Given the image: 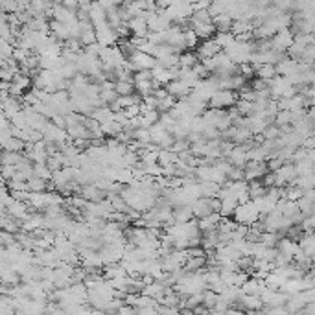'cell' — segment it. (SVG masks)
Instances as JSON below:
<instances>
[{"label": "cell", "mask_w": 315, "mask_h": 315, "mask_svg": "<svg viewBox=\"0 0 315 315\" xmlns=\"http://www.w3.org/2000/svg\"><path fill=\"white\" fill-rule=\"evenodd\" d=\"M260 288H262V280L256 276H249V280L242 286V291L247 295H260Z\"/></svg>", "instance_id": "17"}, {"label": "cell", "mask_w": 315, "mask_h": 315, "mask_svg": "<svg viewBox=\"0 0 315 315\" xmlns=\"http://www.w3.org/2000/svg\"><path fill=\"white\" fill-rule=\"evenodd\" d=\"M160 124H162V127H164L166 131H174L175 129V126H177V118L174 117V114H171V112H160Z\"/></svg>", "instance_id": "25"}, {"label": "cell", "mask_w": 315, "mask_h": 315, "mask_svg": "<svg viewBox=\"0 0 315 315\" xmlns=\"http://www.w3.org/2000/svg\"><path fill=\"white\" fill-rule=\"evenodd\" d=\"M203 267H207V256H190L188 262L184 264V271H199Z\"/></svg>", "instance_id": "18"}, {"label": "cell", "mask_w": 315, "mask_h": 315, "mask_svg": "<svg viewBox=\"0 0 315 315\" xmlns=\"http://www.w3.org/2000/svg\"><path fill=\"white\" fill-rule=\"evenodd\" d=\"M221 50L223 48L216 43V39L210 37V39H205L203 43H199V46L195 48V52H197L199 59H207V58H214V55H218Z\"/></svg>", "instance_id": "5"}, {"label": "cell", "mask_w": 315, "mask_h": 315, "mask_svg": "<svg viewBox=\"0 0 315 315\" xmlns=\"http://www.w3.org/2000/svg\"><path fill=\"white\" fill-rule=\"evenodd\" d=\"M238 100H240L238 91H231V89H219V91L209 100V107H214V109H228V107L236 105Z\"/></svg>", "instance_id": "2"}, {"label": "cell", "mask_w": 315, "mask_h": 315, "mask_svg": "<svg viewBox=\"0 0 315 315\" xmlns=\"http://www.w3.org/2000/svg\"><path fill=\"white\" fill-rule=\"evenodd\" d=\"M276 76H278V72H276V65L266 63V65H260V67H256V78L266 79L267 85H269V81H271L273 78H276Z\"/></svg>", "instance_id": "15"}, {"label": "cell", "mask_w": 315, "mask_h": 315, "mask_svg": "<svg viewBox=\"0 0 315 315\" xmlns=\"http://www.w3.org/2000/svg\"><path fill=\"white\" fill-rule=\"evenodd\" d=\"M184 44H186V50H194L199 46V35L195 34L194 28L184 30Z\"/></svg>", "instance_id": "20"}, {"label": "cell", "mask_w": 315, "mask_h": 315, "mask_svg": "<svg viewBox=\"0 0 315 315\" xmlns=\"http://www.w3.org/2000/svg\"><path fill=\"white\" fill-rule=\"evenodd\" d=\"M214 39H216V43L225 50L227 46H231V44L236 41V35H234L233 32H218V34L214 35Z\"/></svg>", "instance_id": "19"}, {"label": "cell", "mask_w": 315, "mask_h": 315, "mask_svg": "<svg viewBox=\"0 0 315 315\" xmlns=\"http://www.w3.org/2000/svg\"><path fill=\"white\" fill-rule=\"evenodd\" d=\"M276 247H278V251H280L282 254H286V256H290L291 260H293L295 252L301 249V243H299V240H295V238L282 236L280 240H278V243H276Z\"/></svg>", "instance_id": "6"}, {"label": "cell", "mask_w": 315, "mask_h": 315, "mask_svg": "<svg viewBox=\"0 0 315 315\" xmlns=\"http://www.w3.org/2000/svg\"><path fill=\"white\" fill-rule=\"evenodd\" d=\"M282 291H286L288 295H295V293H301V291L308 290V284H306L304 278H288L280 288Z\"/></svg>", "instance_id": "11"}, {"label": "cell", "mask_w": 315, "mask_h": 315, "mask_svg": "<svg viewBox=\"0 0 315 315\" xmlns=\"http://www.w3.org/2000/svg\"><path fill=\"white\" fill-rule=\"evenodd\" d=\"M2 11L4 13H19V2L17 0H2Z\"/></svg>", "instance_id": "28"}, {"label": "cell", "mask_w": 315, "mask_h": 315, "mask_svg": "<svg viewBox=\"0 0 315 315\" xmlns=\"http://www.w3.org/2000/svg\"><path fill=\"white\" fill-rule=\"evenodd\" d=\"M28 184L32 192H46V190H48V181L41 179L37 175H34L32 179H28Z\"/></svg>", "instance_id": "23"}, {"label": "cell", "mask_w": 315, "mask_h": 315, "mask_svg": "<svg viewBox=\"0 0 315 315\" xmlns=\"http://www.w3.org/2000/svg\"><path fill=\"white\" fill-rule=\"evenodd\" d=\"M262 218V214L260 210L256 209V205L254 201H247V203H240L238 205V209L234 210V219H236L238 223H245V225H252L254 221Z\"/></svg>", "instance_id": "1"}, {"label": "cell", "mask_w": 315, "mask_h": 315, "mask_svg": "<svg viewBox=\"0 0 315 315\" xmlns=\"http://www.w3.org/2000/svg\"><path fill=\"white\" fill-rule=\"evenodd\" d=\"M313 129H315V124H313Z\"/></svg>", "instance_id": "34"}, {"label": "cell", "mask_w": 315, "mask_h": 315, "mask_svg": "<svg viewBox=\"0 0 315 315\" xmlns=\"http://www.w3.org/2000/svg\"><path fill=\"white\" fill-rule=\"evenodd\" d=\"M177 100H179L177 96H174V94H168V96H164L162 100H159V107H157V109H159L160 112L171 111V109H174V105L177 103Z\"/></svg>", "instance_id": "26"}, {"label": "cell", "mask_w": 315, "mask_h": 315, "mask_svg": "<svg viewBox=\"0 0 315 315\" xmlns=\"http://www.w3.org/2000/svg\"><path fill=\"white\" fill-rule=\"evenodd\" d=\"M135 89L138 94H142V96H148V94H151L153 92V79H135Z\"/></svg>", "instance_id": "21"}, {"label": "cell", "mask_w": 315, "mask_h": 315, "mask_svg": "<svg viewBox=\"0 0 315 315\" xmlns=\"http://www.w3.org/2000/svg\"><path fill=\"white\" fill-rule=\"evenodd\" d=\"M310 177H311V184H313V188H315V171L310 175Z\"/></svg>", "instance_id": "33"}, {"label": "cell", "mask_w": 315, "mask_h": 315, "mask_svg": "<svg viewBox=\"0 0 315 315\" xmlns=\"http://www.w3.org/2000/svg\"><path fill=\"white\" fill-rule=\"evenodd\" d=\"M2 150H6V151H24L26 150V142L22 140V138H19V136H11L10 140L2 146Z\"/></svg>", "instance_id": "22"}, {"label": "cell", "mask_w": 315, "mask_h": 315, "mask_svg": "<svg viewBox=\"0 0 315 315\" xmlns=\"http://www.w3.org/2000/svg\"><path fill=\"white\" fill-rule=\"evenodd\" d=\"M293 43H295V34L291 32V28L280 30V32H276L271 37V48L284 53H288V50H290V46Z\"/></svg>", "instance_id": "3"}, {"label": "cell", "mask_w": 315, "mask_h": 315, "mask_svg": "<svg viewBox=\"0 0 315 315\" xmlns=\"http://www.w3.org/2000/svg\"><path fill=\"white\" fill-rule=\"evenodd\" d=\"M192 28L195 30V34L199 35V39H210L214 35L218 34V30L214 26V22H199V24H194Z\"/></svg>", "instance_id": "13"}, {"label": "cell", "mask_w": 315, "mask_h": 315, "mask_svg": "<svg viewBox=\"0 0 315 315\" xmlns=\"http://www.w3.org/2000/svg\"><path fill=\"white\" fill-rule=\"evenodd\" d=\"M311 269H315V254H311Z\"/></svg>", "instance_id": "32"}, {"label": "cell", "mask_w": 315, "mask_h": 315, "mask_svg": "<svg viewBox=\"0 0 315 315\" xmlns=\"http://www.w3.org/2000/svg\"><path fill=\"white\" fill-rule=\"evenodd\" d=\"M212 22H214V26H216V30H218V32H231L234 19L228 13H219V15H216V17H214Z\"/></svg>", "instance_id": "14"}, {"label": "cell", "mask_w": 315, "mask_h": 315, "mask_svg": "<svg viewBox=\"0 0 315 315\" xmlns=\"http://www.w3.org/2000/svg\"><path fill=\"white\" fill-rule=\"evenodd\" d=\"M221 218H223V216L219 212H212V214H209V216H205V218H199L197 225H199V228H201V233H209V231L218 228Z\"/></svg>", "instance_id": "10"}, {"label": "cell", "mask_w": 315, "mask_h": 315, "mask_svg": "<svg viewBox=\"0 0 315 315\" xmlns=\"http://www.w3.org/2000/svg\"><path fill=\"white\" fill-rule=\"evenodd\" d=\"M174 216L175 221H179V223H186V221L195 218L192 205H177V207H174Z\"/></svg>", "instance_id": "12"}, {"label": "cell", "mask_w": 315, "mask_h": 315, "mask_svg": "<svg viewBox=\"0 0 315 315\" xmlns=\"http://www.w3.org/2000/svg\"><path fill=\"white\" fill-rule=\"evenodd\" d=\"M192 210H194V216L195 218H205V216H209V214L214 212L212 209V197H199L195 199L194 203H192Z\"/></svg>", "instance_id": "8"}, {"label": "cell", "mask_w": 315, "mask_h": 315, "mask_svg": "<svg viewBox=\"0 0 315 315\" xmlns=\"http://www.w3.org/2000/svg\"><path fill=\"white\" fill-rule=\"evenodd\" d=\"M231 181H243L245 179V168H240V166H233V170L228 171L227 175ZM247 181V179H245Z\"/></svg>", "instance_id": "29"}, {"label": "cell", "mask_w": 315, "mask_h": 315, "mask_svg": "<svg viewBox=\"0 0 315 315\" xmlns=\"http://www.w3.org/2000/svg\"><path fill=\"white\" fill-rule=\"evenodd\" d=\"M96 37H98V43L102 44V46H114V44H118V34L117 30L111 28V24L109 22H105V24H100L96 26Z\"/></svg>", "instance_id": "4"}, {"label": "cell", "mask_w": 315, "mask_h": 315, "mask_svg": "<svg viewBox=\"0 0 315 315\" xmlns=\"http://www.w3.org/2000/svg\"><path fill=\"white\" fill-rule=\"evenodd\" d=\"M129 30H131V35H138V37H148L150 34V26H148V20H146L144 15H138V17H133L129 22H127Z\"/></svg>", "instance_id": "7"}, {"label": "cell", "mask_w": 315, "mask_h": 315, "mask_svg": "<svg viewBox=\"0 0 315 315\" xmlns=\"http://www.w3.org/2000/svg\"><path fill=\"white\" fill-rule=\"evenodd\" d=\"M135 311H136V306H133V304H122L120 310H118V313H120V315H131V313H135Z\"/></svg>", "instance_id": "31"}, {"label": "cell", "mask_w": 315, "mask_h": 315, "mask_svg": "<svg viewBox=\"0 0 315 315\" xmlns=\"http://www.w3.org/2000/svg\"><path fill=\"white\" fill-rule=\"evenodd\" d=\"M201 59H199L197 52L195 50H184L181 52V61H179V67H186V68H192L195 63H199Z\"/></svg>", "instance_id": "16"}, {"label": "cell", "mask_w": 315, "mask_h": 315, "mask_svg": "<svg viewBox=\"0 0 315 315\" xmlns=\"http://www.w3.org/2000/svg\"><path fill=\"white\" fill-rule=\"evenodd\" d=\"M166 89H168L170 94H174V96H177V98H188L190 94H192V87L186 85L181 78H175L174 81H170L166 85Z\"/></svg>", "instance_id": "9"}, {"label": "cell", "mask_w": 315, "mask_h": 315, "mask_svg": "<svg viewBox=\"0 0 315 315\" xmlns=\"http://www.w3.org/2000/svg\"><path fill=\"white\" fill-rule=\"evenodd\" d=\"M114 91L118 92V96H127V94H133V92H136L135 81H117Z\"/></svg>", "instance_id": "24"}, {"label": "cell", "mask_w": 315, "mask_h": 315, "mask_svg": "<svg viewBox=\"0 0 315 315\" xmlns=\"http://www.w3.org/2000/svg\"><path fill=\"white\" fill-rule=\"evenodd\" d=\"M15 76H17V74H15L13 70H10V68H2V72H0L2 81H13Z\"/></svg>", "instance_id": "30"}, {"label": "cell", "mask_w": 315, "mask_h": 315, "mask_svg": "<svg viewBox=\"0 0 315 315\" xmlns=\"http://www.w3.org/2000/svg\"><path fill=\"white\" fill-rule=\"evenodd\" d=\"M302 195H304V190H302L301 186H288L286 199H290V201H299Z\"/></svg>", "instance_id": "27"}]
</instances>
